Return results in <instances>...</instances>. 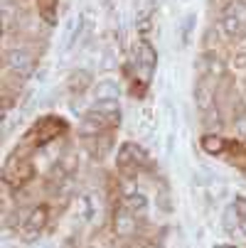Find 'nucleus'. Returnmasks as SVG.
Listing matches in <instances>:
<instances>
[{
  "mask_svg": "<svg viewBox=\"0 0 246 248\" xmlns=\"http://www.w3.org/2000/svg\"><path fill=\"white\" fill-rule=\"evenodd\" d=\"M140 248H158V246H155V243H143Z\"/></svg>",
  "mask_w": 246,
  "mask_h": 248,
  "instance_id": "22",
  "label": "nucleus"
},
{
  "mask_svg": "<svg viewBox=\"0 0 246 248\" xmlns=\"http://www.w3.org/2000/svg\"><path fill=\"white\" fill-rule=\"evenodd\" d=\"M64 128H66V123L62 118H42L37 123V128L32 130V135H37V145H45L52 138H57Z\"/></svg>",
  "mask_w": 246,
  "mask_h": 248,
  "instance_id": "5",
  "label": "nucleus"
},
{
  "mask_svg": "<svg viewBox=\"0 0 246 248\" xmlns=\"http://www.w3.org/2000/svg\"><path fill=\"white\" fill-rule=\"evenodd\" d=\"M37 8H40L42 20L54 25V20H57V0H37Z\"/></svg>",
  "mask_w": 246,
  "mask_h": 248,
  "instance_id": "15",
  "label": "nucleus"
},
{
  "mask_svg": "<svg viewBox=\"0 0 246 248\" xmlns=\"http://www.w3.org/2000/svg\"><path fill=\"white\" fill-rule=\"evenodd\" d=\"M91 111H96L98 116H103L106 121L116 123L121 118V103H118V98H96Z\"/></svg>",
  "mask_w": 246,
  "mask_h": 248,
  "instance_id": "8",
  "label": "nucleus"
},
{
  "mask_svg": "<svg viewBox=\"0 0 246 248\" xmlns=\"http://www.w3.org/2000/svg\"><path fill=\"white\" fill-rule=\"evenodd\" d=\"M197 22V15H187L185 22H182V45H190V34H192V27Z\"/></svg>",
  "mask_w": 246,
  "mask_h": 248,
  "instance_id": "17",
  "label": "nucleus"
},
{
  "mask_svg": "<svg viewBox=\"0 0 246 248\" xmlns=\"http://www.w3.org/2000/svg\"><path fill=\"white\" fill-rule=\"evenodd\" d=\"M241 226H244V231H246V219H244V224H241Z\"/></svg>",
  "mask_w": 246,
  "mask_h": 248,
  "instance_id": "24",
  "label": "nucleus"
},
{
  "mask_svg": "<svg viewBox=\"0 0 246 248\" xmlns=\"http://www.w3.org/2000/svg\"><path fill=\"white\" fill-rule=\"evenodd\" d=\"M224 138H219V135H202V148L209 153V155H219V153H224Z\"/></svg>",
  "mask_w": 246,
  "mask_h": 248,
  "instance_id": "14",
  "label": "nucleus"
},
{
  "mask_svg": "<svg viewBox=\"0 0 246 248\" xmlns=\"http://www.w3.org/2000/svg\"><path fill=\"white\" fill-rule=\"evenodd\" d=\"M212 81H214V79L202 77V79L197 81V86H195V101H197V106H199V111H202V113H209V111L214 108L217 91H214Z\"/></svg>",
  "mask_w": 246,
  "mask_h": 248,
  "instance_id": "3",
  "label": "nucleus"
},
{
  "mask_svg": "<svg viewBox=\"0 0 246 248\" xmlns=\"http://www.w3.org/2000/svg\"><path fill=\"white\" fill-rule=\"evenodd\" d=\"M234 66H236V69H246V52L234 54Z\"/></svg>",
  "mask_w": 246,
  "mask_h": 248,
  "instance_id": "19",
  "label": "nucleus"
},
{
  "mask_svg": "<svg viewBox=\"0 0 246 248\" xmlns=\"http://www.w3.org/2000/svg\"><path fill=\"white\" fill-rule=\"evenodd\" d=\"M126 206L133 211L135 217H143L146 211H148V199H146V194L133 192V194H128V197H126Z\"/></svg>",
  "mask_w": 246,
  "mask_h": 248,
  "instance_id": "12",
  "label": "nucleus"
},
{
  "mask_svg": "<svg viewBox=\"0 0 246 248\" xmlns=\"http://www.w3.org/2000/svg\"><path fill=\"white\" fill-rule=\"evenodd\" d=\"M138 64H140V69H143V74L146 77H150L153 72H155V66H158V52H155V47L150 45V42H140V47H138Z\"/></svg>",
  "mask_w": 246,
  "mask_h": 248,
  "instance_id": "7",
  "label": "nucleus"
},
{
  "mask_svg": "<svg viewBox=\"0 0 246 248\" xmlns=\"http://www.w3.org/2000/svg\"><path fill=\"white\" fill-rule=\"evenodd\" d=\"M214 248H236V246H231V243H217Z\"/></svg>",
  "mask_w": 246,
  "mask_h": 248,
  "instance_id": "21",
  "label": "nucleus"
},
{
  "mask_svg": "<svg viewBox=\"0 0 246 248\" xmlns=\"http://www.w3.org/2000/svg\"><path fill=\"white\" fill-rule=\"evenodd\" d=\"M91 81H94V77L86 72V69H74V72L69 74V79H66V86H69L72 93H84L91 86Z\"/></svg>",
  "mask_w": 246,
  "mask_h": 248,
  "instance_id": "9",
  "label": "nucleus"
},
{
  "mask_svg": "<svg viewBox=\"0 0 246 248\" xmlns=\"http://www.w3.org/2000/svg\"><path fill=\"white\" fill-rule=\"evenodd\" d=\"M5 64L13 69L15 74L30 77L32 69H34V57H32L27 49H22V47H10V49L5 52Z\"/></svg>",
  "mask_w": 246,
  "mask_h": 248,
  "instance_id": "2",
  "label": "nucleus"
},
{
  "mask_svg": "<svg viewBox=\"0 0 246 248\" xmlns=\"http://www.w3.org/2000/svg\"><path fill=\"white\" fill-rule=\"evenodd\" d=\"M148 162V155L146 150L135 145V143H123L121 150H118V157H116V165L121 170H138V167H143Z\"/></svg>",
  "mask_w": 246,
  "mask_h": 248,
  "instance_id": "1",
  "label": "nucleus"
},
{
  "mask_svg": "<svg viewBox=\"0 0 246 248\" xmlns=\"http://www.w3.org/2000/svg\"><path fill=\"white\" fill-rule=\"evenodd\" d=\"M47 219H49V209L47 206H34L30 211L27 221H25V236L27 238H37L40 231L47 226Z\"/></svg>",
  "mask_w": 246,
  "mask_h": 248,
  "instance_id": "6",
  "label": "nucleus"
},
{
  "mask_svg": "<svg viewBox=\"0 0 246 248\" xmlns=\"http://www.w3.org/2000/svg\"><path fill=\"white\" fill-rule=\"evenodd\" d=\"M236 5L239 8H246V0H236Z\"/></svg>",
  "mask_w": 246,
  "mask_h": 248,
  "instance_id": "23",
  "label": "nucleus"
},
{
  "mask_svg": "<svg viewBox=\"0 0 246 248\" xmlns=\"http://www.w3.org/2000/svg\"><path fill=\"white\" fill-rule=\"evenodd\" d=\"M239 221H244V219L239 217L236 206H234V204H229V206L224 209V217H222V224H224V229H227L229 233H236V229L241 226Z\"/></svg>",
  "mask_w": 246,
  "mask_h": 248,
  "instance_id": "13",
  "label": "nucleus"
},
{
  "mask_svg": "<svg viewBox=\"0 0 246 248\" xmlns=\"http://www.w3.org/2000/svg\"><path fill=\"white\" fill-rule=\"evenodd\" d=\"M135 229H138V219H135V214H133L128 206H118V209H116V214H114V231H116V236L128 238V236L135 233Z\"/></svg>",
  "mask_w": 246,
  "mask_h": 248,
  "instance_id": "4",
  "label": "nucleus"
},
{
  "mask_svg": "<svg viewBox=\"0 0 246 248\" xmlns=\"http://www.w3.org/2000/svg\"><path fill=\"white\" fill-rule=\"evenodd\" d=\"M234 206H236V211H239V217L246 219V197H236V199H234Z\"/></svg>",
  "mask_w": 246,
  "mask_h": 248,
  "instance_id": "18",
  "label": "nucleus"
},
{
  "mask_svg": "<svg viewBox=\"0 0 246 248\" xmlns=\"http://www.w3.org/2000/svg\"><path fill=\"white\" fill-rule=\"evenodd\" d=\"M236 133H239L241 138H246V116H241V118L236 121Z\"/></svg>",
  "mask_w": 246,
  "mask_h": 248,
  "instance_id": "20",
  "label": "nucleus"
},
{
  "mask_svg": "<svg viewBox=\"0 0 246 248\" xmlns=\"http://www.w3.org/2000/svg\"><path fill=\"white\" fill-rule=\"evenodd\" d=\"M96 98H118V84L116 81H101L96 86Z\"/></svg>",
  "mask_w": 246,
  "mask_h": 248,
  "instance_id": "16",
  "label": "nucleus"
},
{
  "mask_svg": "<svg viewBox=\"0 0 246 248\" xmlns=\"http://www.w3.org/2000/svg\"><path fill=\"white\" fill-rule=\"evenodd\" d=\"M222 27H224V32H227V37H239V34L244 32V20H241L236 13H224Z\"/></svg>",
  "mask_w": 246,
  "mask_h": 248,
  "instance_id": "11",
  "label": "nucleus"
},
{
  "mask_svg": "<svg viewBox=\"0 0 246 248\" xmlns=\"http://www.w3.org/2000/svg\"><path fill=\"white\" fill-rule=\"evenodd\" d=\"M199 64H202V77L219 79V77L224 74V64H222V59L214 57V54H204V57L199 59Z\"/></svg>",
  "mask_w": 246,
  "mask_h": 248,
  "instance_id": "10",
  "label": "nucleus"
}]
</instances>
